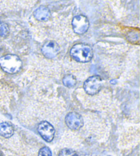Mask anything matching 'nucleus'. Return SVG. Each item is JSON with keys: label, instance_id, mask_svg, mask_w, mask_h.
Here are the masks:
<instances>
[{"label": "nucleus", "instance_id": "nucleus-1", "mask_svg": "<svg viewBox=\"0 0 140 156\" xmlns=\"http://www.w3.org/2000/svg\"><path fill=\"white\" fill-rule=\"evenodd\" d=\"M0 66L7 73L15 74L20 71L22 61L17 55H8L0 58Z\"/></svg>", "mask_w": 140, "mask_h": 156}, {"label": "nucleus", "instance_id": "nucleus-2", "mask_svg": "<svg viewBox=\"0 0 140 156\" xmlns=\"http://www.w3.org/2000/svg\"><path fill=\"white\" fill-rule=\"evenodd\" d=\"M71 55L77 61L85 63L91 60L93 55V52L90 45L79 44L75 45L72 48Z\"/></svg>", "mask_w": 140, "mask_h": 156}, {"label": "nucleus", "instance_id": "nucleus-3", "mask_svg": "<svg viewBox=\"0 0 140 156\" xmlns=\"http://www.w3.org/2000/svg\"><path fill=\"white\" fill-rule=\"evenodd\" d=\"M102 84V79L98 76H91L85 80L84 83V90L86 93L90 95H94L98 93L101 90Z\"/></svg>", "mask_w": 140, "mask_h": 156}, {"label": "nucleus", "instance_id": "nucleus-4", "mask_svg": "<svg viewBox=\"0 0 140 156\" xmlns=\"http://www.w3.org/2000/svg\"><path fill=\"white\" fill-rule=\"evenodd\" d=\"M72 27L75 33L79 34L85 33L89 28V21L83 15H77L72 20Z\"/></svg>", "mask_w": 140, "mask_h": 156}, {"label": "nucleus", "instance_id": "nucleus-5", "mask_svg": "<svg viewBox=\"0 0 140 156\" xmlns=\"http://www.w3.org/2000/svg\"><path fill=\"white\" fill-rule=\"evenodd\" d=\"M38 131L42 138L47 142H51L54 138L55 129L50 123L46 122H42L40 123L38 127Z\"/></svg>", "mask_w": 140, "mask_h": 156}, {"label": "nucleus", "instance_id": "nucleus-6", "mask_svg": "<svg viewBox=\"0 0 140 156\" xmlns=\"http://www.w3.org/2000/svg\"><path fill=\"white\" fill-rule=\"evenodd\" d=\"M66 124L72 130H78L83 125V120L81 115L75 112H71L66 115Z\"/></svg>", "mask_w": 140, "mask_h": 156}, {"label": "nucleus", "instance_id": "nucleus-7", "mask_svg": "<svg viewBox=\"0 0 140 156\" xmlns=\"http://www.w3.org/2000/svg\"><path fill=\"white\" fill-rule=\"evenodd\" d=\"M59 51H60V47H59L58 44L53 41L46 42L42 48V54L45 57L48 58L55 57L58 54Z\"/></svg>", "mask_w": 140, "mask_h": 156}, {"label": "nucleus", "instance_id": "nucleus-8", "mask_svg": "<svg viewBox=\"0 0 140 156\" xmlns=\"http://www.w3.org/2000/svg\"><path fill=\"white\" fill-rule=\"evenodd\" d=\"M34 17L37 20L40 21H46L49 20L51 17V12L47 7L42 6L35 10L34 13Z\"/></svg>", "mask_w": 140, "mask_h": 156}, {"label": "nucleus", "instance_id": "nucleus-9", "mask_svg": "<svg viewBox=\"0 0 140 156\" xmlns=\"http://www.w3.org/2000/svg\"><path fill=\"white\" fill-rule=\"evenodd\" d=\"M14 129L9 123L2 122L0 123V136L4 138H10L13 135Z\"/></svg>", "mask_w": 140, "mask_h": 156}, {"label": "nucleus", "instance_id": "nucleus-10", "mask_svg": "<svg viewBox=\"0 0 140 156\" xmlns=\"http://www.w3.org/2000/svg\"><path fill=\"white\" fill-rule=\"evenodd\" d=\"M77 80L74 76L71 74L66 75L64 77L63 79V83L64 85L67 87H72L76 85Z\"/></svg>", "mask_w": 140, "mask_h": 156}, {"label": "nucleus", "instance_id": "nucleus-11", "mask_svg": "<svg viewBox=\"0 0 140 156\" xmlns=\"http://www.w3.org/2000/svg\"><path fill=\"white\" fill-rule=\"evenodd\" d=\"M9 33V28L6 23L0 21V37H5Z\"/></svg>", "mask_w": 140, "mask_h": 156}, {"label": "nucleus", "instance_id": "nucleus-12", "mask_svg": "<svg viewBox=\"0 0 140 156\" xmlns=\"http://www.w3.org/2000/svg\"><path fill=\"white\" fill-rule=\"evenodd\" d=\"M59 156H78L77 154L72 150L68 149H64L62 150Z\"/></svg>", "mask_w": 140, "mask_h": 156}, {"label": "nucleus", "instance_id": "nucleus-13", "mask_svg": "<svg viewBox=\"0 0 140 156\" xmlns=\"http://www.w3.org/2000/svg\"><path fill=\"white\" fill-rule=\"evenodd\" d=\"M38 156H52V153L49 148L45 147L39 151Z\"/></svg>", "mask_w": 140, "mask_h": 156}, {"label": "nucleus", "instance_id": "nucleus-14", "mask_svg": "<svg viewBox=\"0 0 140 156\" xmlns=\"http://www.w3.org/2000/svg\"><path fill=\"white\" fill-rule=\"evenodd\" d=\"M0 156H3V155H2L1 154V153H0Z\"/></svg>", "mask_w": 140, "mask_h": 156}]
</instances>
